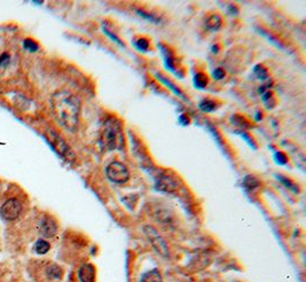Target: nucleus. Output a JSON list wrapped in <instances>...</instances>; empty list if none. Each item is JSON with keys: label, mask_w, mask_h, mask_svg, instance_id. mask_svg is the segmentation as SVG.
<instances>
[{"label": "nucleus", "mask_w": 306, "mask_h": 282, "mask_svg": "<svg viewBox=\"0 0 306 282\" xmlns=\"http://www.w3.org/2000/svg\"><path fill=\"white\" fill-rule=\"evenodd\" d=\"M52 110L55 119L68 131H76L80 116V101L69 91L62 90L53 94Z\"/></svg>", "instance_id": "f257e3e1"}, {"label": "nucleus", "mask_w": 306, "mask_h": 282, "mask_svg": "<svg viewBox=\"0 0 306 282\" xmlns=\"http://www.w3.org/2000/svg\"><path fill=\"white\" fill-rule=\"evenodd\" d=\"M100 143L106 150L122 149L125 143L122 124L116 118L106 120L100 136Z\"/></svg>", "instance_id": "f03ea898"}, {"label": "nucleus", "mask_w": 306, "mask_h": 282, "mask_svg": "<svg viewBox=\"0 0 306 282\" xmlns=\"http://www.w3.org/2000/svg\"><path fill=\"white\" fill-rule=\"evenodd\" d=\"M143 233L146 234L148 241H149L151 247L155 249L157 254H160L161 256L163 257H169L170 255L169 247H167L165 240L163 239L162 235H161L155 228L153 226H149V225H146V226L143 227Z\"/></svg>", "instance_id": "7ed1b4c3"}, {"label": "nucleus", "mask_w": 306, "mask_h": 282, "mask_svg": "<svg viewBox=\"0 0 306 282\" xmlns=\"http://www.w3.org/2000/svg\"><path fill=\"white\" fill-rule=\"evenodd\" d=\"M106 174L115 184H125L130 179V171L122 162H112L106 167Z\"/></svg>", "instance_id": "20e7f679"}, {"label": "nucleus", "mask_w": 306, "mask_h": 282, "mask_svg": "<svg viewBox=\"0 0 306 282\" xmlns=\"http://www.w3.org/2000/svg\"><path fill=\"white\" fill-rule=\"evenodd\" d=\"M46 138L48 139L49 143L52 145L53 148H54L56 152H58L60 155L63 157V159H66L67 161L75 160V155H73L72 150L70 149V147L67 145L66 141L63 140L62 138L55 132V131H53V130L47 131Z\"/></svg>", "instance_id": "39448f33"}, {"label": "nucleus", "mask_w": 306, "mask_h": 282, "mask_svg": "<svg viewBox=\"0 0 306 282\" xmlns=\"http://www.w3.org/2000/svg\"><path fill=\"white\" fill-rule=\"evenodd\" d=\"M22 211V204L19 200L11 199L2 204L0 208V216L5 220H14L20 216Z\"/></svg>", "instance_id": "423d86ee"}, {"label": "nucleus", "mask_w": 306, "mask_h": 282, "mask_svg": "<svg viewBox=\"0 0 306 282\" xmlns=\"http://www.w3.org/2000/svg\"><path fill=\"white\" fill-rule=\"evenodd\" d=\"M39 230L40 232H42V234L44 235V236L52 237V236H54V235L56 234V232H58V226H56L55 221L53 219H50V218H44V219L42 220V223H40Z\"/></svg>", "instance_id": "0eeeda50"}, {"label": "nucleus", "mask_w": 306, "mask_h": 282, "mask_svg": "<svg viewBox=\"0 0 306 282\" xmlns=\"http://www.w3.org/2000/svg\"><path fill=\"white\" fill-rule=\"evenodd\" d=\"M80 282H94L95 279V267L92 264H84L78 271Z\"/></svg>", "instance_id": "6e6552de"}, {"label": "nucleus", "mask_w": 306, "mask_h": 282, "mask_svg": "<svg viewBox=\"0 0 306 282\" xmlns=\"http://www.w3.org/2000/svg\"><path fill=\"white\" fill-rule=\"evenodd\" d=\"M162 281H163L162 275H161L160 271L156 270V268L144 273L140 280V282H162Z\"/></svg>", "instance_id": "1a4fd4ad"}, {"label": "nucleus", "mask_w": 306, "mask_h": 282, "mask_svg": "<svg viewBox=\"0 0 306 282\" xmlns=\"http://www.w3.org/2000/svg\"><path fill=\"white\" fill-rule=\"evenodd\" d=\"M221 26V18L219 15L213 14L210 15L209 18L206 20V28L209 30H212V31H216V30L220 29Z\"/></svg>", "instance_id": "9d476101"}, {"label": "nucleus", "mask_w": 306, "mask_h": 282, "mask_svg": "<svg viewBox=\"0 0 306 282\" xmlns=\"http://www.w3.org/2000/svg\"><path fill=\"white\" fill-rule=\"evenodd\" d=\"M200 109L204 113L213 112V110L216 109V102L209 99L202 100V101L200 102Z\"/></svg>", "instance_id": "9b49d317"}, {"label": "nucleus", "mask_w": 306, "mask_h": 282, "mask_svg": "<svg viewBox=\"0 0 306 282\" xmlns=\"http://www.w3.org/2000/svg\"><path fill=\"white\" fill-rule=\"evenodd\" d=\"M49 248H50L49 243L47 242V241H45V240H38V241H37V242H36V244H35V250H36V253H37V254H39V255L46 254L47 251L49 250Z\"/></svg>", "instance_id": "f8f14e48"}, {"label": "nucleus", "mask_w": 306, "mask_h": 282, "mask_svg": "<svg viewBox=\"0 0 306 282\" xmlns=\"http://www.w3.org/2000/svg\"><path fill=\"white\" fill-rule=\"evenodd\" d=\"M208 76L204 73H197L194 78V84L197 89H204L208 85Z\"/></svg>", "instance_id": "ddd939ff"}, {"label": "nucleus", "mask_w": 306, "mask_h": 282, "mask_svg": "<svg viewBox=\"0 0 306 282\" xmlns=\"http://www.w3.org/2000/svg\"><path fill=\"white\" fill-rule=\"evenodd\" d=\"M47 275H48L50 279H60L62 277V270L58 266V265H50V266L47 268Z\"/></svg>", "instance_id": "4468645a"}, {"label": "nucleus", "mask_w": 306, "mask_h": 282, "mask_svg": "<svg viewBox=\"0 0 306 282\" xmlns=\"http://www.w3.org/2000/svg\"><path fill=\"white\" fill-rule=\"evenodd\" d=\"M255 75H256L260 80H266L268 78L267 69L265 68L264 66L260 65H258L256 68H255Z\"/></svg>", "instance_id": "2eb2a0df"}, {"label": "nucleus", "mask_w": 306, "mask_h": 282, "mask_svg": "<svg viewBox=\"0 0 306 282\" xmlns=\"http://www.w3.org/2000/svg\"><path fill=\"white\" fill-rule=\"evenodd\" d=\"M258 185H259V183H258V180L255 177L248 176L244 178V186H247L249 189H254V188L257 187Z\"/></svg>", "instance_id": "dca6fc26"}, {"label": "nucleus", "mask_w": 306, "mask_h": 282, "mask_svg": "<svg viewBox=\"0 0 306 282\" xmlns=\"http://www.w3.org/2000/svg\"><path fill=\"white\" fill-rule=\"evenodd\" d=\"M136 45H137L138 48H139L140 51H142V52H146L147 49L149 48V42H148L146 38H139L137 40Z\"/></svg>", "instance_id": "f3484780"}, {"label": "nucleus", "mask_w": 306, "mask_h": 282, "mask_svg": "<svg viewBox=\"0 0 306 282\" xmlns=\"http://www.w3.org/2000/svg\"><path fill=\"white\" fill-rule=\"evenodd\" d=\"M24 47H25V49H28V51H30V52L38 51V45H37V43L33 42L32 39H25L24 40Z\"/></svg>", "instance_id": "a211bd4d"}, {"label": "nucleus", "mask_w": 306, "mask_h": 282, "mask_svg": "<svg viewBox=\"0 0 306 282\" xmlns=\"http://www.w3.org/2000/svg\"><path fill=\"white\" fill-rule=\"evenodd\" d=\"M224 76H225V71L221 68H218V69H216L213 71V77H214V79H217V80H220V79H223L224 78Z\"/></svg>", "instance_id": "6ab92c4d"}, {"label": "nucleus", "mask_w": 306, "mask_h": 282, "mask_svg": "<svg viewBox=\"0 0 306 282\" xmlns=\"http://www.w3.org/2000/svg\"><path fill=\"white\" fill-rule=\"evenodd\" d=\"M5 60H9V56L7 54H4L1 56V58H0V66L2 65V62H4Z\"/></svg>", "instance_id": "aec40b11"}, {"label": "nucleus", "mask_w": 306, "mask_h": 282, "mask_svg": "<svg viewBox=\"0 0 306 282\" xmlns=\"http://www.w3.org/2000/svg\"><path fill=\"white\" fill-rule=\"evenodd\" d=\"M279 155H278V160H280L281 162H285V157L282 155V153H278Z\"/></svg>", "instance_id": "412c9836"}]
</instances>
